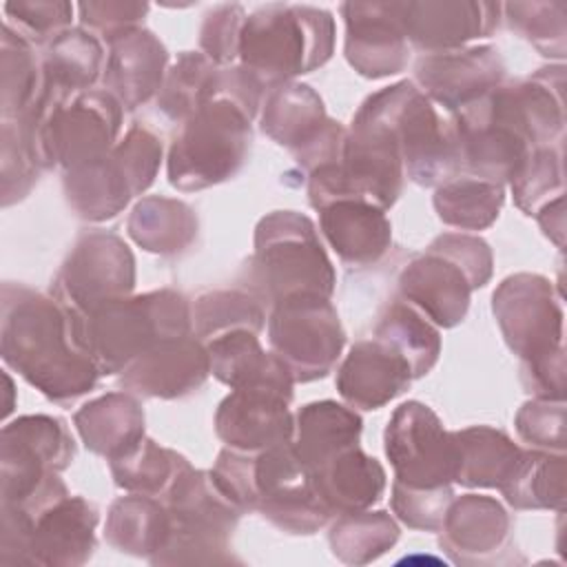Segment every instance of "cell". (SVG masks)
<instances>
[{"label": "cell", "instance_id": "cell-24", "mask_svg": "<svg viewBox=\"0 0 567 567\" xmlns=\"http://www.w3.org/2000/svg\"><path fill=\"white\" fill-rule=\"evenodd\" d=\"M321 100L303 84H279L264 111V131L295 153L308 148L328 126Z\"/></svg>", "mask_w": 567, "mask_h": 567}, {"label": "cell", "instance_id": "cell-35", "mask_svg": "<svg viewBox=\"0 0 567 567\" xmlns=\"http://www.w3.org/2000/svg\"><path fill=\"white\" fill-rule=\"evenodd\" d=\"M512 186L518 206L527 213H536L554 190H563L560 153L551 151L549 146L534 148L512 177Z\"/></svg>", "mask_w": 567, "mask_h": 567}, {"label": "cell", "instance_id": "cell-2", "mask_svg": "<svg viewBox=\"0 0 567 567\" xmlns=\"http://www.w3.org/2000/svg\"><path fill=\"white\" fill-rule=\"evenodd\" d=\"M334 47L332 13L308 4L272 2L244 24L239 58L259 84H281L321 66Z\"/></svg>", "mask_w": 567, "mask_h": 567}, {"label": "cell", "instance_id": "cell-21", "mask_svg": "<svg viewBox=\"0 0 567 567\" xmlns=\"http://www.w3.org/2000/svg\"><path fill=\"white\" fill-rule=\"evenodd\" d=\"M64 186L71 206L86 219L113 217L126 206L131 195L137 193L115 151L100 159L69 168Z\"/></svg>", "mask_w": 567, "mask_h": 567}, {"label": "cell", "instance_id": "cell-19", "mask_svg": "<svg viewBox=\"0 0 567 567\" xmlns=\"http://www.w3.org/2000/svg\"><path fill=\"white\" fill-rule=\"evenodd\" d=\"M321 210V228L348 264H370L390 244V224L381 208L361 199H334Z\"/></svg>", "mask_w": 567, "mask_h": 567}, {"label": "cell", "instance_id": "cell-37", "mask_svg": "<svg viewBox=\"0 0 567 567\" xmlns=\"http://www.w3.org/2000/svg\"><path fill=\"white\" fill-rule=\"evenodd\" d=\"M148 9L151 7L146 2H128V0H100V2L91 0V2L78 4L82 24L91 33H100L109 44L140 29Z\"/></svg>", "mask_w": 567, "mask_h": 567}, {"label": "cell", "instance_id": "cell-12", "mask_svg": "<svg viewBox=\"0 0 567 567\" xmlns=\"http://www.w3.org/2000/svg\"><path fill=\"white\" fill-rule=\"evenodd\" d=\"M501 18L498 2L478 0H425L401 2L405 38L430 53L463 49V44L489 35Z\"/></svg>", "mask_w": 567, "mask_h": 567}, {"label": "cell", "instance_id": "cell-11", "mask_svg": "<svg viewBox=\"0 0 567 567\" xmlns=\"http://www.w3.org/2000/svg\"><path fill=\"white\" fill-rule=\"evenodd\" d=\"M346 58L365 78L399 73L408 62L401 2H343Z\"/></svg>", "mask_w": 567, "mask_h": 567}, {"label": "cell", "instance_id": "cell-4", "mask_svg": "<svg viewBox=\"0 0 567 567\" xmlns=\"http://www.w3.org/2000/svg\"><path fill=\"white\" fill-rule=\"evenodd\" d=\"M496 319L509 346L529 363L536 392L563 396V312L551 297V286L536 275H516L494 295Z\"/></svg>", "mask_w": 567, "mask_h": 567}, {"label": "cell", "instance_id": "cell-28", "mask_svg": "<svg viewBox=\"0 0 567 567\" xmlns=\"http://www.w3.org/2000/svg\"><path fill=\"white\" fill-rule=\"evenodd\" d=\"M217 78L219 71L215 69V62L204 53L186 51L177 58L166 84L162 86L159 106L171 117H190L215 95Z\"/></svg>", "mask_w": 567, "mask_h": 567}, {"label": "cell", "instance_id": "cell-25", "mask_svg": "<svg viewBox=\"0 0 567 567\" xmlns=\"http://www.w3.org/2000/svg\"><path fill=\"white\" fill-rule=\"evenodd\" d=\"M75 423L84 443L111 458L135 445L144 430L142 410L126 394H109L84 405L75 414Z\"/></svg>", "mask_w": 567, "mask_h": 567}, {"label": "cell", "instance_id": "cell-39", "mask_svg": "<svg viewBox=\"0 0 567 567\" xmlns=\"http://www.w3.org/2000/svg\"><path fill=\"white\" fill-rule=\"evenodd\" d=\"M518 432L525 441L543 447H556L563 450V405L538 401V403H527L518 412Z\"/></svg>", "mask_w": 567, "mask_h": 567}, {"label": "cell", "instance_id": "cell-6", "mask_svg": "<svg viewBox=\"0 0 567 567\" xmlns=\"http://www.w3.org/2000/svg\"><path fill=\"white\" fill-rule=\"evenodd\" d=\"M252 272L257 288L275 303L332 292V268L315 235L312 224L297 213H275L257 228Z\"/></svg>", "mask_w": 567, "mask_h": 567}, {"label": "cell", "instance_id": "cell-32", "mask_svg": "<svg viewBox=\"0 0 567 567\" xmlns=\"http://www.w3.org/2000/svg\"><path fill=\"white\" fill-rule=\"evenodd\" d=\"M186 467L184 458L157 447L153 441H137L113 458V474L120 485L137 492H159Z\"/></svg>", "mask_w": 567, "mask_h": 567}, {"label": "cell", "instance_id": "cell-9", "mask_svg": "<svg viewBox=\"0 0 567 567\" xmlns=\"http://www.w3.org/2000/svg\"><path fill=\"white\" fill-rule=\"evenodd\" d=\"M385 452L403 485L432 489L456 476L454 436L421 403L410 401L394 412L385 432Z\"/></svg>", "mask_w": 567, "mask_h": 567}, {"label": "cell", "instance_id": "cell-31", "mask_svg": "<svg viewBox=\"0 0 567 567\" xmlns=\"http://www.w3.org/2000/svg\"><path fill=\"white\" fill-rule=\"evenodd\" d=\"M38 64L29 38L9 22L2 27V111L4 117H22L38 93Z\"/></svg>", "mask_w": 567, "mask_h": 567}, {"label": "cell", "instance_id": "cell-18", "mask_svg": "<svg viewBox=\"0 0 567 567\" xmlns=\"http://www.w3.org/2000/svg\"><path fill=\"white\" fill-rule=\"evenodd\" d=\"M166 60L168 53L164 44L140 27L111 44L104 84L124 106L135 109L162 89Z\"/></svg>", "mask_w": 567, "mask_h": 567}, {"label": "cell", "instance_id": "cell-17", "mask_svg": "<svg viewBox=\"0 0 567 567\" xmlns=\"http://www.w3.org/2000/svg\"><path fill=\"white\" fill-rule=\"evenodd\" d=\"M472 288L465 270L434 246L401 275L403 295L439 326H454L463 319Z\"/></svg>", "mask_w": 567, "mask_h": 567}, {"label": "cell", "instance_id": "cell-33", "mask_svg": "<svg viewBox=\"0 0 567 567\" xmlns=\"http://www.w3.org/2000/svg\"><path fill=\"white\" fill-rule=\"evenodd\" d=\"M512 29L523 33L543 55H565L567 2H507L501 4Z\"/></svg>", "mask_w": 567, "mask_h": 567}, {"label": "cell", "instance_id": "cell-34", "mask_svg": "<svg viewBox=\"0 0 567 567\" xmlns=\"http://www.w3.org/2000/svg\"><path fill=\"white\" fill-rule=\"evenodd\" d=\"M197 332L213 341L221 334L261 328V310L239 292H210L197 303Z\"/></svg>", "mask_w": 567, "mask_h": 567}, {"label": "cell", "instance_id": "cell-5", "mask_svg": "<svg viewBox=\"0 0 567 567\" xmlns=\"http://www.w3.org/2000/svg\"><path fill=\"white\" fill-rule=\"evenodd\" d=\"M252 113L215 89V95L188 117L168 157L171 184L195 190L230 177L244 162Z\"/></svg>", "mask_w": 567, "mask_h": 567}, {"label": "cell", "instance_id": "cell-20", "mask_svg": "<svg viewBox=\"0 0 567 567\" xmlns=\"http://www.w3.org/2000/svg\"><path fill=\"white\" fill-rule=\"evenodd\" d=\"M102 66V44L86 29H66L58 33L42 62V95L64 104V97L95 82Z\"/></svg>", "mask_w": 567, "mask_h": 567}, {"label": "cell", "instance_id": "cell-7", "mask_svg": "<svg viewBox=\"0 0 567 567\" xmlns=\"http://www.w3.org/2000/svg\"><path fill=\"white\" fill-rule=\"evenodd\" d=\"M120 128V104L111 93H84L53 109L29 135L40 164L82 166L109 153Z\"/></svg>", "mask_w": 567, "mask_h": 567}, {"label": "cell", "instance_id": "cell-38", "mask_svg": "<svg viewBox=\"0 0 567 567\" xmlns=\"http://www.w3.org/2000/svg\"><path fill=\"white\" fill-rule=\"evenodd\" d=\"M2 9L9 22H18L16 31L49 42L66 31L73 18V4L66 0H13L4 2Z\"/></svg>", "mask_w": 567, "mask_h": 567}, {"label": "cell", "instance_id": "cell-1", "mask_svg": "<svg viewBox=\"0 0 567 567\" xmlns=\"http://www.w3.org/2000/svg\"><path fill=\"white\" fill-rule=\"evenodd\" d=\"M2 357L51 399L86 392L100 372L84 346L80 315L33 292L16 299L4 292Z\"/></svg>", "mask_w": 567, "mask_h": 567}, {"label": "cell", "instance_id": "cell-14", "mask_svg": "<svg viewBox=\"0 0 567 567\" xmlns=\"http://www.w3.org/2000/svg\"><path fill=\"white\" fill-rule=\"evenodd\" d=\"M288 401L290 394L270 388H239L219 405L217 434L241 452H261L290 443Z\"/></svg>", "mask_w": 567, "mask_h": 567}, {"label": "cell", "instance_id": "cell-23", "mask_svg": "<svg viewBox=\"0 0 567 567\" xmlns=\"http://www.w3.org/2000/svg\"><path fill=\"white\" fill-rule=\"evenodd\" d=\"M361 421L354 412L332 401L310 403L297 414L295 452L308 472L357 445Z\"/></svg>", "mask_w": 567, "mask_h": 567}, {"label": "cell", "instance_id": "cell-36", "mask_svg": "<svg viewBox=\"0 0 567 567\" xmlns=\"http://www.w3.org/2000/svg\"><path fill=\"white\" fill-rule=\"evenodd\" d=\"M246 9L241 4H217L204 16L199 29V47L215 64L233 62L239 55L241 31L246 24Z\"/></svg>", "mask_w": 567, "mask_h": 567}, {"label": "cell", "instance_id": "cell-13", "mask_svg": "<svg viewBox=\"0 0 567 567\" xmlns=\"http://www.w3.org/2000/svg\"><path fill=\"white\" fill-rule=\"evenodd\" d=\"M416 78L443 106L465 109L498 84L503 78V62L494 47L454 49L421 58Z\"/></svg>", "mask_w": 567, "mask_h": 567}, {"label": "cell", "instance_id": "cell-29", "mask_svg": "<svg viewBox=\"0 0 567 567\" xmlns=\"http://www.w3.org/2000/svg\"><path fill=\"white\" fill-rule=\"evenodd\" d=\"M434 204L443 221L461 228H483L496 219L503 188L478 177H458L436 190Z\"/></svg>", "mask_w": 567, "mask_h": 567}, {"label": "cell", "instance_id": "cell-16", "mask_svg": "<svg viewBox=\"0 0 567 567\" xmlns=\"http://www.w3.org/2000/svg\"><path fill=\"white\" fill-rule=\"evenodd\" d=\"M408 361L385 341H361L343 361L337 385L346 401L357 408L374 410L410 385Z\"/></svg>", "mask_w": 567, "mask_h": 567}, {"label": "cell", "instance_id": "cell-3", "mask_svg": "<svg viewBox=\"0 0 567 567\" xmlns=\"http://www.w3.org/2000/svg\"><path fill=\"white\" fill-rule=\"evenodd\" d=\"M82 339L100 372L126 370L164 339L188 334L186 299L162 290L135 299H113L80 317Z\"/></svg>", "mask_w": 567, "mask_h": 567}, {"label": "cell", "instance_id": "cell-30", "mask_svg": "<svg viewBox=\"0 0 567 567\" xmlns=\"http://www.w3.org/2000/svg\"><path fill=\"white\" fill-rule=\"evenodd\" d=\"M377 339L394 348L410 365L412 377L425 374L439 357V334L414 310L396 303L377 328Z\"/></svg>", "mask_w": 567, "mask_h": 567}, {"label": "cell", "instance_id": "cell-22", "mask_svg": "<svg viewBox=\"0 0 567 567\" xmlns=\"http://www.w3.org/2000/svg\"><path fill=\"white\" fill-rule=\"evenodd\" d=\"M310 476L323 505L339 509H361L374 503L385 483L381 465L359 452L357 445L321 463Z\"/></svg>", "mask_w": 567, "mask_h": 567}, {"label": "cell", "instance_id": "cell-26", "mask_svg": "<svg viewBox=\"0 0 567 567\" xmlns=\"http://www.w3.org/2000/svg\"><path fill=\"white\" fill-rule=\"evenodd\" d=\"M456 481L465 485H498L512 476L520 461V450L503 434L489 427L454 432Z\"/></svg>", "mask_w": 567, "mask_h": 567}, {"label": "cell", "instance_id": "cell-8", "mask_svg": "<svg viewBox=\"0 0 567 567\" xmlns=\"http://www.w3.org/2000/svg\"><path fill=\"white\" fill-rule=\"evenodd\" d=\"M270 341L292 379L310 381L332 368L343 346V332L328 297L299 295L277 303Z\"/></svg>", "mask_w": 567, "mask_h": 567}, {"label": "cell", "instance_id": "cell-15", "mask_svg": "<svg viewBox=\"0 0 567 567\" xmlns=\"http://www.w3.org/2000/svg\"><path fill=\"white\" fill-rule=\"evenodd\" d=\"M210 370L208 350L188 334L171 337L137 357L122 377V383L146 396H179L206 379Z\"/></svg>", "mask_w": 567, "mask_h": 567}, {"label": "cell", "instance_id": "cell-27", "mask_svg": "<svg viewBox=\"0 0 567 567\" xmlns=\"http://www.w3.org/2000/svg\"><path fill=\"white\" fill-rule=\"evenodd\" d=\"M128 230L146 250L177 252L195 237L197 221L186 204L164 197H148L135 206L128 219Z\"/></svg>", "mask_w": 567, "mask_h": 567}, {"label": "cell", "instance_id": "cell-10", "mask_svg": "<svg viewBox=\"0 0 567 567\" xmlns=\"http://www.w3.org/2000/svg\"><path fill=\"white\" fill-rule=\"evenodd\" d=\"M133 257L126 244L95 233L75 246L55 288L73 312L89 315L106 301L122 299L133 288Z\"/></svg>", "mask_w": 567, "mask_h": 567}]
</instances>
